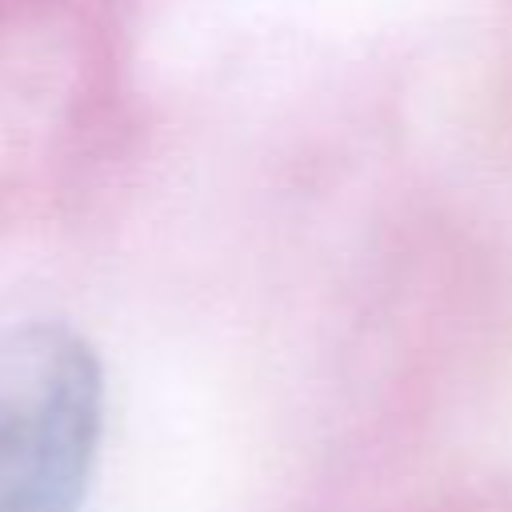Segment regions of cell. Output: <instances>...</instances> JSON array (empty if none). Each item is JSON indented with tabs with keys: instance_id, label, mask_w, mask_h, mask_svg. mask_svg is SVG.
Segmentation results:
<instances>
[{
	"instance_id": "1",
	"label": "cell",
	"mask_w": 512,
	"mask_h": 512,
	"mask_svg": "<svg viewBox=\"0 0 512 512\" xmlns=\"http://www.w3.org/2000/svg\"><path fill=\"white\" fill-rule=\"evenodd\" d=\"M104 428V368L68 324L0 332V512H80Z\"/></svg>"
}]
</instances>
